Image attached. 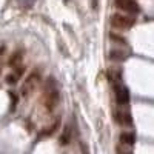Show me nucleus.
<instances>
[{"instance_id":"nucleus-1","label":"nucleus","mask_w":154,"mask_h":154,"mask_svg":"<svg viewBox=\"0 0 154 154\" xmlns=\"http://www.w3.org/2000/svg\"><path fill=\"white\" fill-rule=\"evenodd\" d=\"M134 25V19L130 14H120V12H116L111 17V26L114 29H120V31H126L130 29Z\"/></svg>"},{"instance_id":"nucleus-2","label":"nucleus","mask_w":154,"mask_h":154,"mask_svg":"<svg viewBox=\"0 0 154 154\" xmlns=\"http://www.w3.org/2000/svg\"><path fill=\"white\" fill-rule=\"evenodd\" d=\"M40 80H42V75H40V72L38 71H32L26 79H25V82H23V85H22V89H20V93H22V96H29V94H32L34 93V89L38 86V83H40Z\"/></svg>"},{"instance_id":"nucleus-3","label":"nucleus","mask_w":154,"mask_h":154,"mask_svg":"<svg viewBox=\"0 0 154 154\" xmlns=\"http://www.w3.org/2000/svg\"><path fill=\"white\" fill-rule=\"evenodd\" d=\"M51 83H53V80H48L46 93H45V105L48 109H54L59 102V91L56 86H51Z\"/></svg>"},{"instance_id":"nucleus-4","label":"nucleus","mask_w":154,"mask_h":154,"mask_svg":"<svg viewBox=\"0 0 154 154\" xmlns=\"http://www.w3.org/2000/svg\"><path fill=\"white\" fill-rule=\"evenodd\" d=\"M114 96H116V102H117L120 106H125V105L130 103V91H128L126 86L114 83Z\"/></svg>"},{"instance_id":"nucleus-5","label":"nucleus","mask_w":154,"mask_h":154,"mask_svg":"<svg viewBox=\"0 0 154 154\" xmlns=\"http://www.w3.org/2000/svg\"><path fill=\"white\" fill-rule=\"evenodd\" d=\"M112 119L116 123H119L122 126H133V117L128 109H116L112 112Z\"/></svg>"},{"instance_id":"nucleus-6","label":"nucleus","mask_w":154,"mask_h":154,"mask_svg":"<svg viewBox=\"0 0 154 154\" xmlns=\"http://www.w3.org/2000/svg\"><path fill=\"white\" fill-rule=\"evenodd\" d=\"M114 3L120 11L126 12V14H137V12L140 11L136 0H116Z\"/></svg>"},{"instance_id":"nucleus-7","label":"nucleus","mask_w":154,"mask_h":154,"mask_svg":"<svg viewBox=\"0 0 154 154\" xmlns=\"http://www.w3.org/2000/svg\"><path fill=\"white\" fill-rule=\"evenodd\" d=\"M126 57H128V54L125 53L123 49H120V48H112L108 53V59L111 62H114V63H120V62L126 60Z\"/></svg>"},{"instance_id":"nucleus-8","label":"nucleus","mask_w":154,"mask_h":154,"mask_svg":"<svg viewBox=\"0 0 154 154\" xmlns=\"http://www.w3.org/2000/svg\"><path fill=\"white\" fill-rule=\"evenodd\" d=\"M22 60H23V51H22V49H17L16 53H12V56L9 57L8 65H9L11 68H19L20 63H22Z\"/></svg>"},{"instance_id":"nucleus-9","label":"nucleus","mask_w":154,"mask_h":154,"mask_svg":"<svg viewBox=\"0 0 154 154\" xmlns=\"http://www.w3.org/2000/svg\"><path fill=\"white\" fill-rule=\"evenodd\" d=\"M119 139H120V143L128 145V146H133L134 142H136V134L133 131H123V133H120Z\"/></svg>"},{"instance_id":"nucleus-10","label":"nucleus","mask_w":154,"mask_h":154,"mask_svg":"<svg viewBox=\"0 0 154 154\" xmlns=\"http://www.w3.org/2000/svg\"><path fill=\"white\" fill-rule=\"evenodd\" d=\"M23 71H25V69H23L22 66L16 68V71H14V72H11V74H8V75H6V82H8L9 85H14V83H17V82L20 80V77H22Z\"/></svg>"},{"instance_id":"nucleus-11","label":"nucleus","mask_w":154,"mask_h":154,"mask_svg":"<svg viewBox=\"0 0 154 154\" xmlns=\"http://www.w3.org/2000/svg\"><path fill=\"white\" fill-rule=\"evenodd\" d=\"M71 126H66L65 128V131H63V134L60 136V139H59V142H60V145H68L69 143V140H71Z\"/></svg>"},{"instance_id":"nucleus-12","label":"nucleus","mask_w":154,"mask_h":154,"mask_svg":"<svg viewBox=\"0 0 154 154\" xmlns=\"http://www.w3.org/2000/svg\"><path fill=\"white\" fill-rule=\"evenodd\" d=\"M108 74H109V79L111 80H114V83L116 82H119L120 80V69L119 68H116V66H111L109 69H108Z\"/></svg>"},{"instance_id":"nucleus-13","label":"nucleus","mask_w":154,"mask_h":154,"mask_svg":"<svg viewBox=\"0 0 154 154\" xmlns=\"http://www.w3.org/2000/svg\"><path fill=\"white\" fill-rule=\"evenodd\" d=\"M109 38H111V42H112V43H119V45H123V46H125V45H128V43H126V40H125V38H123L120 34L111 32V34H109Z\"/></svg>"},{"instance_id":"nucleus-14","label":"nucleus","mask_w":154,"mask_h":154,"mask_svg":"<svg viewBox=\"0 0 154 154\" xmlns=\"http://www.w3.org/2000/svg\"><path fill=\"white\" fill-rule=\"evenodd\" d=\"M116 151H117V154H133L130 146L128 145H123V143H119L117 148H116Z\"/></svg>"},{"instance_id":"nucleus-15","label":"nucleus","mask_w":154,"mask_h":154,"mask_svg":"<svg viewBox=\"0 0 154 154\" xmlns=\"http://www.w3.org/2000/svg\"><path fill=\"white\" fill-rule=\"evenodd\" d=\"M93 8H94V9L97 8V0H93Z\"/></svg>"},{"instance_id":"nucleus-16","label":"nucleus","mask_w":154,"mask_h":154,"mask_svg":"<svg viewBox=\"0 0 154 154\" xmlns=\"http://www.w3.org/2000/svg\"><path fill=\"white\" fill-rule=\"evenodd\" d=\"M0 72H2V66H0Z\"/></svg>"}]
</instances>
